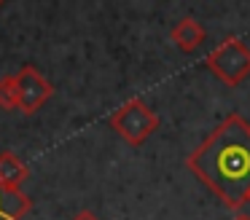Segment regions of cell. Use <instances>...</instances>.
Masks as SVG:
<instances>
[{"mask_svg":"<svg viewBox=\"0 0 250 220\" xmlns=\"http://www.w3.org/2000/svg\"><path fill=\"white\" fill-rule=\"evenodd\" d=\"M188 172L226 207L239 209L250 196V123L229 113L188 156Z\"/></svg>","mask_w":250,"mask_h":220,"instance_id":"1","label":"cell"},{"mask_svg":"<svg viewBox=\"0 0 250 220\" xmlns=\"http://www.w3.org/2000/svg\"><path fill=\"white\" fill-rule=\"evenodd\" d=\"M110 129L119 134L124 142H129L132 148H140L148 137L159 129V116L153 113V107H148L140 97L126 100L113 116L108 118Z\"/></svg>","mask_w":250,"mask_h":220,"instance_id":"2","label":"cell"},{"mask_svg":"<svg viewBox=\"0 0 250 220\" xmlns=\"http://www.w3.org/2000/svg\"><path fill=\"white\" fill-rule=\"evenodd\" d=\"M205 64L226 86H239L250 75V48L239 38H226L207 54Z\"/></svg>","mask_w":250,"mask_h":220,"instance_id":"3","label":"cell"},{"mask_svg":"<svg viewBox=\"0 0 250 220\" xmlns=\"http://www.w3.org/2000/svg\"><path fill=\"white\" fill-rule=\"evenodd\" d=\"M14 78H17V100H19L17 110H22L24 116H35L54 97V83L35 64H22L14 73Z\"/></svg>","mask_w":250,"mask_h":220,"instance_id":"4","label":"cell"},{"mask_svg":"<svg viewBox=\"0 0 250 220\" xmlns=\"http://www.w3.org/2000/svg\"><path fill=\"white\" fill-rule=\"evenodd\" d=\"M169 40H172L183 54H194L196 48L205 43V27H202L194 16H183V19L169 30Z\"/></svg>","mask_w":250,"mask_h":220,"instance_id":"5","label":"cell"},{"mask_svg":"<svg viewBox=\"0 0 250 220\" xmlns=\"http://www.w3.org/2000/svg\"><path fill=\"white\" fill-rule=\"evenodd\" d=\"M27 177H30V169L17 153L0 150V185L11 188V191H22Z\"/></svg>","mask_w":250,"mask_h":220,"instance_id":"6","label":"cell"},{"mask_svg":"<svg viewBox=\"0 0 250 220\" xmlns=\"http://www.w3.org/2000/svg\"><path fill=\"white\" fill-rule=\"evenodd\" d=\"M33 209V199L22 191L0 185V220H22Z\"/></svg>","mask_w":250,"mask_h":220,"instance_id":"7","label":"cell"},{"mask_svg":"<svg viewBox=\"0 0 250 220\" xmlns=\"http://www.w3.org/2000/svg\"><path fill=\"white\" fill-rule=\"evenodd\" d=\"M0 107H3V110H17L19 107L17 78H14V75H3V78H0Z\"/></svg>","mask_w":250,"mask_h":220,"instance_id":"8","label":"cell"},{"mask_svg":"<svg viewBox=\"0 0 250 220\" xmlns=\"http://www.w3.org/2000/svg\"><path fill=\"white\" fill-rule=\"evenodd\" d=\"M73 220H100V218L94 212H89V209H81L78 215H73Z\"/></svg>","mask_w":250,"mask_h":220,"instance_id":"9","label":"cell"},{"mask_svg":"<svg viewBox=\"0 0 250 220\" xmlns=\"http://www.w3.org/2000/svg\"><path fill=\"white\" fill-rule=\"evenodd\" d=\"M234 220H250V215H237Z\"/></svg>","mask_w":250,"mask_h":220,"instance_id":"10","label":"cell"},{"mask_svg":"<svg viewBox=\"0 0 250 220\" xmlns=\"http://www.w3.org/2000/svg\"><path fill=\"white\" fill-rule=\"evenodd\" d=\"M248 201H250V196H248Z\"/></svg>","mask_w":250,"mask_h":220,"instance_id":"11","label":"cell"}]
</instances>
